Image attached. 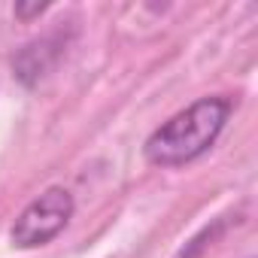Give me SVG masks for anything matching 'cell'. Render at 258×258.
<instances>
[{
	"mask_svg": "<svg viewBox=\"0 0 258 258\" xmlns=\"http://www.w3.org/2000/svg\"><path fill=\"white\" fill-rule=\"evenodd\" d=\"M234 112V100L225 94L201 97L182 112L170 115L149 134L143 155L152 167H182L213 149Z\"/></svg>",
	"mask_w": 258,
	"mask_h": 258,
	"instance_id": "cell-1",
	"label": "cell"
},
{
	"mask_svg": "<svg viewBox=\"0 0 258 258\" xmlns=\"http://www.w3.org/2000/svg\"><path fill=\"white\" fill-rule=\"evenodd\" d=\"M76 201L64 185H52L46 188L37 201H31L19 219L10 228V240L16 249H40L46 243H52L73 219Z\"/></svg>",
	"mask_w": 258,
	"mask_h": 258,
	"instance_id": "cell-2",
	"label": "cell"
},
{
	"mask_svg": "<svg viewBox=\"0 0 258 258\" xmlns=\"http://www.w3.org/2000/svg\"><path fill=\"white\" fill-rule=\"evenodd\" d=\"M46 10H49V4H34V7L19 4V7H16V16H19V19H34V16H43Z\"/></svg>",
	"mask_w": 258,
	"mask_h": 258,
	"instance_id": "cell-3",
	"label": "cell"
}]
</instances>
